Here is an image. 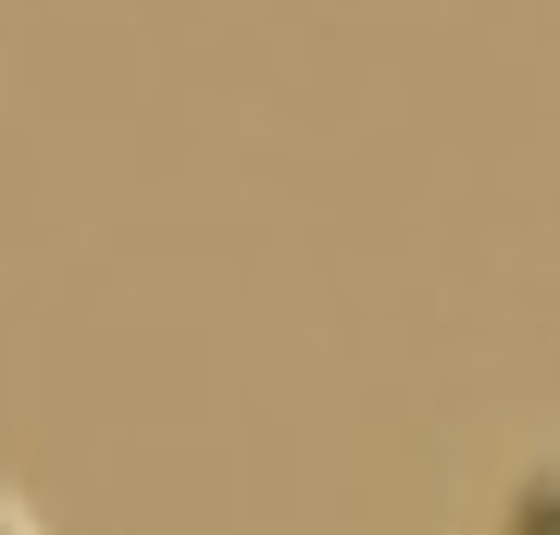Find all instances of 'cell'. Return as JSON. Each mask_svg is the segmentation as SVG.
I'll use <instances>...</instances> for the list:
<instances>
[{"label":"cell","instance_id":"1","mask_svg":"<svg viewBox=\"0 0 560 535\" xmlns=\"http://www.w3.org/2000/svg\"><path fill=\"white\" fill-rule=\"evenodd\" d=\"M499 535H560V449H536L499 498Z\"/></svg>","mask_w":560,"mask_h":535},{"label":"cell","instance_id":"2","mask_svg":"<svg viewBox=\"0 0 560 535\" xmlns=\"http://www.w3.org/2000/svg\"><path fill=\"white\" fill-rule=\"evenodd\" d=\"M0 535H50V523H38V511H25V498H13V486H0Z\"/></svg>","mask_w":560,"mask_h":535}]
</instances>
